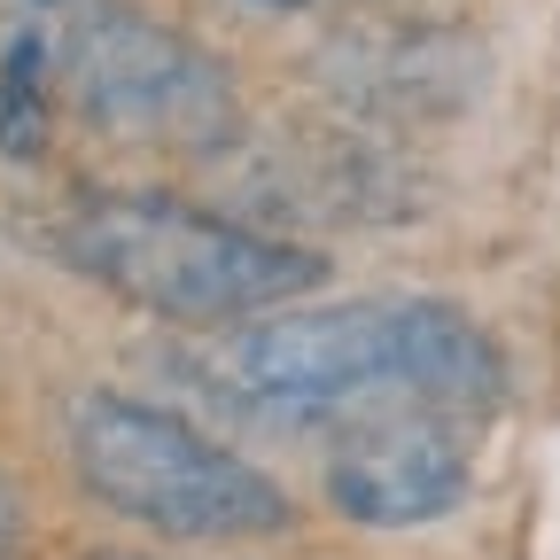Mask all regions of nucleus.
Segmentation results:
<instances>
[{"label": "nucleus", "mask_w": 560, "mask_h": 560, "mask_svg": "<svg viewBox=\"0 0 560 560\" xmlns=\"http://www.w3.org/2000/svg\"><path fill=\"white\" fill-rule=\"evenodd\" d=\"M16 545H24V499H16V482L0 475V560H16Z\"/></svg>", "instance_id": "obj_7"}, {"label": "nucleus", "mask_w": 560, "mask_h": 560, "mask_svg": "<svg viewBox=\"0 0 560 560\" xmlns=\"http://www.w3.org/2000/svg\"><path fill=\"white\" fill-rule=\"evenodd\" d=\"M62 452L79 490L125 529H149L164 545H272L296 537V499L257 459L219 444L202 420L132 397L86 389L62 420Z\"/></svg>", "instance_id": "obj_3"}, {"label": "nucleus", "mask_w": 560, "mask_h": 560, "mask_svg": "<svg viewBox=\"0 0 560 560\" xmlns=\"http://www.w3.org/2000/svg\"><path fill=\"white\" fill-rule=\"evenodd\" d=\"M55 47V86L94 132L164 156H219L242 132V102L219 55L125 0H32Z\"/></svg>", "instance_id": "obj_4"}, {"label": "nucleus", "mask_w": 560, "mask_h": 560, "mask_svg": "<svg viewBox=\"0 0 560 560\" xmlns=\"http://www.w3.org/2000/svg\"><path fill=\"white\" fill-rule=\"evenodd\" d=\"M475 490V452H467V420L452 412H374L335 429L327 452V506L350 529H420L467 506Z\"/></svg>", "instance_id": "obj_5"}, {"label": "nucleus", "mask_w": 560, "mask_h": 560, "mask_svg": "<svg viewBox=\"0 0 560 560\" xmlns=\"http://www.w3.org/2000/svg\"><path fill=\"white\" fill-rule=\"evenodd\" d=\"M47 140H55V47L47 24L24 9L0 39V156L39 164Z\"/></svg>", "instance_id": "obj_6"}, {"label": "nucleus", "mask_w": 560, "mask_h": 560, "mask_svg": "<svg viewBox=\"0 0 560 560\" xmlns=\"http://www.w3.org/2000/svg\"><path fill=\"white\" fill-rule=\"evenodd\" d=\"M55 257L102 296L172 327H242L280 304H304L327 280V257L312 242L219 219L156 187L79 195L55 219Z\"/></svg>", "instance_id": "obj_2"}, {"label": "nucleus", "mask_w": 560, "mask_h": 560, "mask_svg": "<svg viewBox=\"0 0 560 560\" xmlns=\"http://www.w3.org/2000/svg\"><path fill=\"white\" fill-rule=\"evenodd\" d=\"M265 9H304V0H265Z\"/></svg>", "instance_id": "obj_9"}, {"label": "nucleus", "mask_w": 560, "mask_h": 560, "mask_svg": "<svg viewBox=\"0 0 560 560\" xmlns=\"http://www.w3.org/2000/svg\"><path fill=\"white\" fill-rule=\"evenodd\" d=\"M86 560H156V552H117V545H102V552H86Z\"/></svg>", "instance_id": "obj_8"}, {"label": "nucleus", "mask_w": 560, "mask_h": 560, "mask_svg": "<svg viewBox=\"0 0 560 560\" xmlns=\"http://www.w3.org/2000/svg\"><path fill=\"white\" fill-rule=\"evenodd\" d=\"M210 389L272 429H350L374 412H452L490 420L506 405V350L482 319L444 296H350V304H280L226 327L202 359Z\"/></svg>", "instance_id": "obj_1"}]
</instances>
